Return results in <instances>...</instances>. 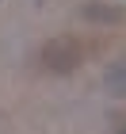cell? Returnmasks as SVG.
Here are the masks:
<instances>
[{
  "mask_svg": "<svg viewBox=\"0 0 126 134\" xmlns=\"http://www.w3.org/2000/svg\"><path fill=\"white\" fill-rule=\"evenodd\" d=\"M80 15H84V19H95V23H118V19H122V12H118V8H103L99 0H95V4H84Z\"/></svg>",
  "mask_w": 126,
  "mask_h": 134,
  "instance_id": "2",
  "label": "cell"
},
{
  "mask_svg": "<svg viewBox=\"0 0 126 134\" xmlns=\"http://www.w3.org/2000/svg\"><path fill=\"white\" fill-rule=\"evenodd\" d=\"M118 134H126V123H122V126H118Z\"/></svg>",
  "mask_w": 126,
  "mask_h": 134,
  "instance_id": "4",
  "label": "cell"
},
{
  "mask_svg": "<svg viewBox=\"0 0 126 134\" xmlns=\"http://www.w3.org/2000/svg\"><path fill=\"white\" fill-rule=\"evenodd\" d=\"M38 62L46 65L50 73H73L76 65L84 62V46L76 38H69V35H57V38H50L46 46H42Z\"/></svg>",
  "mask_w": 126,
  "mask_h": 134,
  "instance_id": "1",
  "label": "cell"
},
{
  "mask_svg": "<svg viewBox=\"0 0 126 134\" xmlns=\"http://www.w3.org/2000/svg\"><path fill=\"white\" fill-rule=\"evenodd\" d=\"M107 88H111L115 96H126V62L111 65V73H107Z\"/></svg>",
  "mask_w": 126,
  "mask_h": 134,
  "instance_id": "3",
  "label": "cell"
}]
</instances>
